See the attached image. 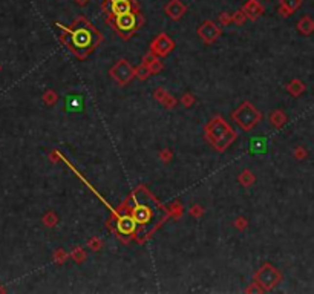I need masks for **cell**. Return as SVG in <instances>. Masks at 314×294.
I'll list each match as a JSON object with an SVG mask.
<instances>
[{
    "label": "cell",
    "mask_w": 314,
    "mask_h": 294,
    "mask_svg": "<svg viewBox=\"0 0 314 294\" xmlns=\"http://www.w3.org/2000/svg\"><path fill=\"white\" fill-rule=\"evenodd\" d=\"M205 138L216 150L224 152L236 139V134L221 117H216L205 126Z\"/></svg>",
    "instance_id": "cell-1"
},
{
    "label": "cell",
    "mask_w": 314,
    "mask_h": 294,
    "mask_svg": "<svg viewBox=\"0 0 314 294\" xmlns=\"http://www.w3.org/2000/svg\"><path fill=\"white\" fill-rule=\"evenodd\" d=\"M233 119L236 124L244 130H252L257 121L261 119V114L257 112V109L253 107L248 101H244L239 107L233 112Z\"/></svg>",
    "instance_id": "cell-2"
},
{
    "label": "cell",
    "mask_w": 314,
    "mask_h": 294,
    "mask_svg": "<svg viewBox=\"0 0 314 294\" xmlns=\"http://www.w3.org/2000/svg\"><path fill=\"white\" fill-rule=\"evenodd\" d=\"M280 282V273L279 270L275 268L273 265L265 264L261 267V270L257 271L255 284L259 285V290L261 291H268L272 290L273 287H276Z\"/></svg>",
    "instance_id": "cell-3"
},
{
    "label": "cell",
    "mask_w": 314,
    "mask_h": 294,
    "mask_svg": "<svg viewBox=\"0 0 314 294\" xmlns=\"http://www.w3.org/2000/svg\"><path fill=\"white\" fill-rule=\"evenodd\" d=\"M111 75H112V78L118 83V84H127L129 81H131L134 78V75H135V69L131 66V63H129L127 60L121 59V60H118L112 69H111Z\"/></svg>",
    "instance_id": "cell-4"
},
{
    "label": "cell",
    "mask_w": 314,
    "mask_h": 294,
    "mask_svg": "<svg viewBox=\"0 0 314 294\" xmlns=\"http://www.w3.org/2000/svg\"><path fill=\"white\" fill-rule=\"evenodd\" d=\"M139 21H141V16H138L137 13H134V11H131V13H126V14H120V16H115V21H114V25L115 28L123 32V34H129V32H134L138 25H139Z\"/></svg>",
    "instance_id": "cell-5"
},
{
    "label": "cell",
    "mask_w": 314,
    "mask_h": 294,
    "mask_svg": "<svg viewBox=\"0 0 314 294\" xmlns=\"http://www.w3.org/2000/svg\"><path fill=\"white\" fill-rule=\"evenodd\" d=\"M173 48H175V43H173V40L167 34H159L152 41V46H150V49H152V54H154L155 57H164V56H167V54Z\"/></svg>",
    "instance_id": "cell-6"
},
{
    "label": "cell",
    "mask_w": 314,
    "mask_h": 294,
    "mask_svg": "<svg viewBox=\"0 0 314 294\" xmlns=\"http://www.w3.org/2000/svg\"><path fill=\"white\" fill-rule=\"evenodd\" d=\"M198 36L205 43H213L221 36V28L216 26L213 21H204V23L198 28Z\"/></svg>",
    "instance_id": "cell-7"
},
{
    "label": "cell",
    "mask_w": 314,
    "mask_h": 294,
    "mask_svg": "<svg viewBox=\"0 0 314 294\" xmlns=\"http://www.w3.org/2000/svg\"><path fill=\"white\" fill-rule=\"evenodd\" d=\"M71 40L75 45V48H88L92 43V32L86 26L77 28L71 34Z\"/></svg>",
    "instance_id": "cell-8"
},
{
    "label": "cell",
    "mask_w": 314,
    "mask_h": 294,
    "mask_svg": "<svg viewBox=\"0 0 314 294\" xmlns=\"http://www.w3.org/2000/svg\"><path fill=\"white\" fill-rule=\"evenodd\" d=\"M107 2H109V9L112 17L131 13L134 8V0H107Z\"/></svg>",
    "instance_id": "cell-9"
},
{
    "label": "cell",
    "mask_w": 314,
    "mask_h": 294,
    "mask_svg": "<svg viewBox=\"0 0 314 294\" xmlns=\"http://www.w3.org/2000/svg\"><path fill=\"white\" fill-rule=\"evenodd\" d=\"M64 107H66L68 112H74V114L83 112V109H84V100H83V97L78 95V94L66 95V98H64Z\"/></svg>",
    "instance_id": "cell-10"
},
{
    "label": "cell",
    "mask_w": 314,
    "mask_h": 294,
    "mask_svg": "<svg viewBox=\"0 0 314 294\" xmlns=\"http://www.w3.org/2000/svg\"><path fill=\"white\" fill-rule=\"evenodd\" d=\"M248 149H250L252 155H264V154H267L268 143L264 137L257 135V137H253L248 139Z\"/></svg>",
    "instance_id": "cell-11"
},
{
    "label": "cell",
    "mask_w": 314,
    "mask_h": 294,
    "mask_svg": "<svg viewBox=\"0 0 314 294\" xmlns=\"http://www.w3.org/2000/svg\"><path fill=\"white\" fill-rule=\"evenodd\" d=\"M164 11H166V14L169 17H172L173 20H178V19H181L184 16V13L187 11V8L182 2H179V0H170V2L166 5Z\"/></svg>",
    "instance_id": "cell-12"
},
{
    "label": "cell",
    "mask_w": 314,
    "mask_h": 294,
    "mask_svg": "<svg viewBox=\"0 0 314 294\" xmlns=\"http://www.w3.org/2000/svg\"><path fill=\"white\" fill-rule=\"evenodd\" d=\"M150 216H152V212H150V209H149V207H146V205H137L135 209L132 210V219L135 221V224L149 222Z\"/></svg>",
    "instance_id": "cell-13"
},
{
    "label": "cell",
    "mask_w": 314,
    "mask_h": 294,
    "mask_svg": "<svg viewBox=\"0 0 314 294\" xmlns=\"http://www.w3.org/2000/svg\"><path fill=\"white\" fill-rule=\"evenodd\" d=\"M135 225L137 224L132 219V216H123V217H120V219H118V224H117L118 232H120L121 235H131V233H134Z\"/></svg>",
    "instance_id": "cell-14"
},
{
    "label": "cell",
    "mask_w": 314,
    "mask_h": 294,
    "mask_svg": "<svg viewBox=\"0 0 314 294\" xmlns=\"http://www.w3.org/2000/svg\"><path fill=\"white\" fill-rule=\"evenodd\" d=\"M262 13V6L257 3V0H248L244 6V14H247L250 19H257Z\"/></svg>",
    "instance_id": "cell-15"
},
{
    "label": "cell",
    "mask_w": 314,
    "mask_h": 294,
    "mask_svg": "<svg viewBox=\"0 0 314 294\" xmlns=\"http://www.w3.org/2000/svg\"><path fill=\"white\" fill-rule=\"evenodd\" d=\"M302 3V0H280V13L282 16H288L290 13L296 11Z\"/></svg>",
    "instance_id": "cell-16"
},
{
    "label": "cell",
    "mask_w": 314,
    "mask_h": 294,
    "mask_svg": "<svg viewBox=\"0 0 314 294\" xmlns=\"http://www.w3.org/2000/svg\"><path fill=\"white\" fill-rule=\"evenodd\" d=\"M297 29L302 32V34H305V36H310L313 29H314V25H313V21L310 17H304L302 20H299V23H297Z\"/></svg>",
    "instance_id": "cell-17"
},
{
    "label": "cell",
    "mask_w": 314,
    "mask_h": 294,
    "mask_svg": "<svg viewBox=\"0 0 314 294\" xmlns=\"http://www.w3.org/2000/svg\"><path fill=\"white\" fill-rule=\"evenodd\" d=\"M270 121L275 127H282L287 121V117L284 115L282 111H273V114L270 115Z\"/></svg>",
    "instance_id": "cell-18"
},
{
    "label": "cell",
    "mask_w": 314,
    "mask_h": 294,
    "mask_svg": "<svg viewBox=\"0 0 314 294\" xmlns=\"http://www.w3.org/2000/svg\"><path fill=\"white\" fill-rule=\"evenodd\" d=\"M304 89H305V84L302 83V81H299V80H293V81L288 84V91L293 94V95H296V97L304 92Z\"/></svg>",
    "instance_id": "cell-19"
},
{
    "label": "cell",
    "mask_w": 314,
    "mask_h": 294,
    "mask_svg": "<svg viewBox=\"0 0 314 294\" xmlns=\"http://www.w3.org/2000/svg\"><path fill=\"white\" fill-rule=\"evenodd\" d=\"M239 182L242 184L244 187H250L252 184L255 182V176H253V173L250 170H244L241 173V176H239Z\"/></svg>",
    "instance_id": "cell-20"
},
{
    "label": "cell",
    "mask_w": 314,
    "mask_h": 294,
    "mask_svg": "<svg viewBox=\"0 0 314 294\" xmlns=\"http://www.w3.org/2000/svg\"><path fill=\"white\" fill-rule=\"evenodd\" d=\"M57 221H59V217L56 216V213H54V212H49V213H46L45 216H43V224L48 225V227H54L57 224Z\"/></svg>",
    "instance_id": "cell-21"
},
{
    "label": "cell",
    "mask_w": 314,
    "mask_h": 294,
    "mask_svg": "<svg viewBox=\"0 0 314 294\" xmlns=\"http://www.w3.org/2000/svg\"><path fill=\"white\" fill-rule=\"evenodd\" d=\"M135 75H137L139 80H146L149 75H150V71H149V68L146 66V64H141V66H138L135 69Z\"/></svg>",
    "instance_id": "cell-22"
},
{
    "label": "cell",
    "mask_w": 314,
    "mask_h": 294,
    "mask_svg": "<svg viewBox=\"0 0 314 294\" xmlns=\"http://www.w3.org/2000/svg\"><path fill=\"white\" fill-rule=\"evenodd\" d=\"M147 68H149L150 74H154V72L157 74V72H159V71L162 69V63H161V61H159V60H158V59L155 57V59H154L152 61H150V63L147 64Z\"/></svg>",
    "instance_id": "cell-23"
},
{
    "label": "cell",
    "mask_w": 314,
    "mask_h": 294,
    "mask_svg": "<svg viewBox=\"0 0 314 294\" xmlns=\"http://www.w3.org/2000/svg\"><path fill=\"white\" fill-rule=\"evenodd\" d=\"M56 100H57V94L56 92H52V91H48V92H45L43 94V101H45L46 104H54L56 103Z\"/></svg>",
    "instance_id": "cell-24"
},
{
    "label": "cell",
    "mask_w": 314,
    "mask_h": 294,
    "mask_svg": "<svg viewBox=\"0 0 314 294\" xmlns=\"http://www.w3.org/2000/svg\"><path fill=\"white\" fill-rule=\"evenodd\" d=\"M72 257H74L75 262H83L84 257H86V255H84V252H83L81 248L77 247V248H75L74 252H72Z\"/></svg>",
    "instance_id": "cell-25"
},
{
    "label": "cell",
    "mask_w": 314,
    "mask_h": 294,
    "mask_svg": "<svg viewBox=\"0 0 314 294\" xmlns=\"http://www.w3.org/2000/svg\"><path fill=\"white\" fill-rule=\"evenodd\" d=\"M193 101H195V98H193V95L192 94H186L182 97V100H181V103L184 104V106H190V104H193Z\"/></svg>",
    "instance_id": "cell-26"
},
{
    "label": "cell",
    "mask_w": 314,
    "mask_h": 294,
    "mask_svg": "<svg viewBox=\"0 0 314 294\" xmlns=\"http://www.w3.org/2000/svg\"><path fill=\"white\" fill-rule=\"evenodd\" d=\"M89 247L97 252V250H100V248H101V241H100L98 237H94V239H91V241H89Z\"/></svg>",
    "instance_id": "cell-27"
},
{
    "label": "cell",
    "mask_w": 314,
    "mask_h": 294,
    "mask_svg": "<svg viewBox=\"0 0 314 294\" xmlns=\"http://www.w3.org/2000/svg\"><path fill=\"white\" fill-rule=\"evenodd\" d=\"M161 103H164V104H166V106H169V107H173V106L177 104V100H175V98H173V97H170V95L167 94V95L164 97V100H162Z\"/></svg>",
    "instance_id": "cell-28"
},
{
    "label": "cell",
    "mask_w": 314,
    "mask_h": 294,
    "mask_svg": "<svg viewBox=\"0 0 314 294\" xmlns=\"http://www.w3.org/2000/svg\"><path fill=\"white\" fill-rule=\"evenodd\" d=\"M54 257H56V260H57L59 264H63L64 259H66L68 256H66V253L63 252V250H59V252H57L56 255H54Z\"/></svg>",
    "instance_id": "cell-29"
},
{
    "label": "cell",
    "mask_w": 314,
    "mask_h": 294,
    "mask_svg": "<svg viewBox=\"0 0 314 294\" xmlns=\"http://www.w3.org/2000/svg\"><path fill=\"white\" fill-rule=\"evenodd\" d=\"M204 213V210L201 209L199 205H193L192 209H190V215H193V216H196V217H199L201 215Z\"/></svg>",
    "instance_id": "cell-30"
},
{
    "label": "cell",
    "mask_w": 314,
    "mask_h": 294,
    "mask_svg": "<svg viewBox=\"0 0 314 294\" xmlns=\"http://www.w3.org/2000/svg\"><path fill=\"white\" fill-rule=\"evenodd\" d=\"M166 95H167V92H166L164 89H162V88H159V89L154 94V97L157 98L158 101H162V100H164V97H166Z\"/></svg>",
    "instance_id": "cell-31"
},
{
    "label": "cell",
    "mask_w": 314,
    "mask_h": 294,
    "mask_svg": "<svg viewBox=\"0 0 314 294\" xmlns=\"http://www.w3.org/2000/svg\"><path fill=\"white\" fill-rule=\"evenodd\" d=\"M159 157H161V159H162V161L167 162V161H170V158H172V152H170L169 149H164V150L161 152V155H159Z\"/></svg>",
    "instance_id": "cell-32"
},
{
    "label": "cell",
    "mask_w": 314,
    "mask_h": 294,
    "mask_svg": "<svg viewBox=\"0 0 314 294\" xmlns=\"http://www.w3.org/2000/svg\"><path fill=\"white\" fill-rule=\"evenodd\" d=\"M233 20L236 21V23H242V21L245 20V14L244 13H236L235 17H233Z\"/></svg>",
    "instance_id": "cell-33"
},
{
    "label": "cell",
    "mask_w": 314,
    "mask_h": 294,
    "mask_svg": "<svg viewBox=\"0 0 314 294\" xmlns=\"http://www.w3.org/2000/svg\"><path fill=\"white\" fill-rule=\"evenodd\" d=\"M236 227L237 228H245L247 227V221L244 219V217H239V219L236 221Z\"/></svg>",
    "instance_id": "cell-34"
},
{
    "label": "cell",
    "mask_w": 314,
    "mask_h": 294,
    "mask_svg": "<svg viewBox=\"0 0 314 294\" xmlns=\"http://www.w3.org/2000/svg\"><path fill=\"white\" fill-rule=\"evenodd\" d=\"M221 21L224 25H227L229 21H232V17H227V14L225 13H222V16H221Z\"/></svg>",
    "instance_id": "cell-35"
},
{
    "label": "cell",
    "mask_w": 314,
    "mask_h": 294,
    "mask_svg": "<svg viewBox=\"0 0 314 294\" xmlns=\"http://www.w3.org/2000/svg\"><path fill=\"white\" fill-rule=\"evenodd\" d=\"M305 155H307V154H305V150H302V152H300V147H297V154H296V157H297V158H300V157L304 158Z\"/></svg>",
    "instance_id": "cell-36"
},
{
    "label": "cell",
    "mask_w": 314,
    "mask_h": 294,
    "mask_svg": "<svg viewBox=\"0 0 314 294\" xmlns=\"http://www.w3.org/2000/svg\"><path fill=\"white\" fill-rule=\"evenodd\" d=\"M88 2H89V0H77V3H78V5H86Z\"/></svg>",
    "instance_id": "cell-37"
}]
</instances>
